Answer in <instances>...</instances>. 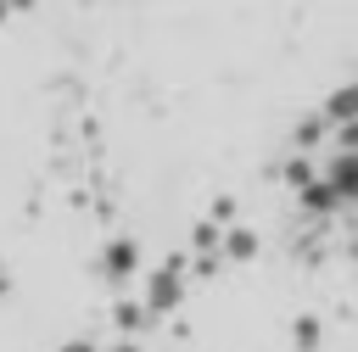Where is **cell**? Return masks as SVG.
Segmentation results:
<instances>
[{"label": "cell", "instance_id": "cell-15", "mask_svg": "<svg viewBox=\"0 0 358 352\" xmlns=\"http://www.w3.org/2000/svg\"><path fill=\"white\" fill-rule=\"evenodd\" d=\"M34 6H39V0H11V17H17V11H34Z\"/></svg>", "mask_w": 358, "mask_h": 352}, {"label": "cell", "instance_id": "cell-13", "mask_svg": "<svg viewBox=\"0 0 358 352\" xmlns=\"http://www.w3.org/2000/svg\"><path fill=\"white\" fill-rule=\"evenodd\" d=\"M336 140H341L347 151H358V123H341V129H336Z\"/></svg>", "mask_w": 358, "mask_h": 352}, {"label": "cell", "instance_id": "cell-8", "mask_svg": "<svg viewBox=\"0 0 358 352\" xmlns=\"http://www.w3.org/2000/svg\"><path fill=\"white\" fill-rule=\"evenodd\" d=\"M319 341H324V324H319L313 313H296V318H291V346H296V352H319Z\"/></svg>", "mask_w": 358, "mask_h": 352}, {"label": "cell", "instance_id": "cell-4", "mask_svg": "<svg viewBox=\"0 0 358 352\" xmlns=\"http://www.w3.org/2000/svg\"><path fill=\"white\" fill-rule=\"evenodd\" d=\"M319 173L336 184V196H341V201H358V151H347V145H341Z\"/></svg>", "mask_w": 358, "mask_h": 352}, {"label": "cell", "instance_id": "cell-16", "mask_svg": "<svg viewBox=\"0 0 358 352\" xmlns=\"http://www.w3.org/2000/svg\"><path fill=\"white\" fill-rule=\"evenodd\" d=\"M6 22H11V0H0V28H6Z\"/></svg>", "mask_w": 358, "mask_h": 352}, {"label": "cell", "instance_id": "cell-3", "mask_svg": "<svg viewBox=\"0 0 358 352\" xmlns=\"http://www.w3.org/2000/svg\"><path fill=\"white\" fill-rule=\"evenodd\" d=\"M296 207H302L308 218H330V212H336V207H347V201L336 196V184H330L324 173H313V179L296 190Z\"/></svg>", "mask_w": 358, "mask_h": 352}, {"label": "cell", "instance_id": "cell-10", "mask_svg": "<svg viewBox=\"0 0 358 352\" xmlns=\"http://www.w3.org/2000/svg\"><path fill=\"white\" fill-rule=\"evenodd\" d=\"M313 173H319V168L308 162V151H291V156H285V168H280V179H285L291 190H302V184H308Z\"/></svg>", "mask_w": 358, "mask_h": 352}, {"label": "cell", "instance_id": "cell-11", "mask_svg": "<svg viewBox=\"0 0 358 352\" xmlns=\"http://www.w3.org/2000/svg\"><path fill=\"white\" fill-rule=\"evenodd\" d=\"M207 218H213V223H224V229H229V223H235V196H218V201H213V207H207Z\"/></svg>", "mask_w": 358, "mask_h": 352}, {"label": "cell", "instance_id": "cell-6", "mask_svg": "<svg viewBox=\"0 0 358 352\" xmlns=\"http://www.w3.org/2000/svg\"><path fill=\"white\" fill-rule=\"evenodd\" d=\"M151 318H157V313H151L145 302H129V296H123V302H112V330H117V335H145V330H151Z\"/></svg>", "mask_w": 358, "mask_h": 352}, {"label": "cell", "instance_id": "cell-12", "mask_svg": "<svg viewBox=\"0 0 358 352\" xmlns=\"http://www.w3.org/2000/svg\"><path fill=\"white\" fill-rule=\"evenodd\" d=\"M56 352H101V346H95V341H90V335H73V341H62V346H56Z\"/></svg>", "mask_w": 358, "mask_h": 352}, {"label": "cell", "instance_id": "cell-2", "mask_svg": "<svg viewBox=\"0 0 358 352\" xmlns=\"http://www.w3.org/2000/svg\"><path fill=\"white\" fill-rule=\"evenodd\" d=\"M134 274H140V240L134 235H112L101 246V279L123 291V285H134Z\"/></svg>", "mask_w": 358, "mask_h": 352}, {"label": "cell", "instance_id": "cell-14", "mask_svg": "<svg viewBox=\"0 0 358 352\" xmlns=\"http://www.w3.org/2000/svg\"><path fill=\"white\" fill-rule=\"evenodd\" d=\"M106 352H145V346H140V335H123V341H117V346H106Z\"/></svg>", "mask_w": 358, "mask_h": 352}, {"label": "cell", "instance_id": "cell-1", "mask_svg": "<svg viewBox=\"0 0 358 352\" xmlns=\"http://www.w3.org/2000/svg\"><path fill=\"white\" fill-rule=\"evenodd\" d=\"M185 291H190V251H168V257H162V263L145 274V291H140V302H145L157 318H168V313H179Z\"/></svg>", "mask_w": 358, "mask_h": 352}, {"label": "cell", "instance_id": "cell-7", "mask_svg": "<svg viewBox=\"0 0 358 352\" xmlns=\"http://www.w3.org/2000/svg\"><path fill=\"white\" fill-rule=\"evenodd\" d=\"M252 257H257V229L229 223L224 229V263H252Z\"/></svg>", "mask_w": 358, "mask_h": 352}, {"label": "cell", "instance_id": "cell-5", "mask_svg": "<svg viewBox=\"0 0 358 352\" xmlns=\"http://www.w3.org/2000/svg\"><path fill=\"white\" fill-rule=\"evenodd\" d=\"M324 123L330 129H341V123H358V78H347V84H336L330 95H324Z\"/></svg>", "mask_w": 358, "mask_h": 352}, {"label": "cell", "instance_id": "cell-9", "mask_svg": "<svg viewBox=\"0 0 358 352\" xmlns=\"http://www.w3.org/2000/svg\"><path fill=\"white\" fill-rule=\"evenodd\" d=\"M324 134H330V123H324V112H313V117H302V123H296L291 145H296V151H319V145H324Z\"/></svg>", "mask_w": 358, "mask_h": 352}]
</instances>
